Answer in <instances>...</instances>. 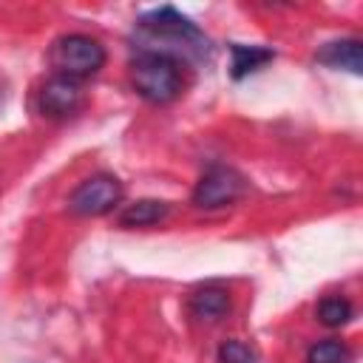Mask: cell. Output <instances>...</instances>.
Wrapping results in <instances>:
<instances>
[{"mask_svg": "<svg viewBox=\"0 0 363 363\" xmlns=\"http://www.w3.org/2000/svg\"><path fill=\"white\" fill-rule=\"evenodd\" d=\"M136 31L142 40L139 51L164 54V57H173L176 62H179V54L187 57L193 51H204V34L173 6H162V9L139 17Z\"/></svg>", "mask_w": 363, "mask_h": 363, "instance_id": "6da1fadb", "label": "cell"}, {"mask_svg": "<svg viewBox=\"0 0 363 363\" xmlns=\"http://www.w3.org/2000/svg\"><path fill=\"white\" fill-rule=\"evenodd\" d=\"M130 85L142 99L164 105L182 94V68L173 57L139 51L130 60Z\"/></svg>", "mask_w": 363, "mask_h": 363, "instance_id": "7a4b0ae2", "label": "cell"}, {"mask_svg": "<svg viewBox=\"0 0 363 363\" xmlns=\"http://www.w3.org/2000/svg\"><path fill=\"white\" fill-rule=\"evenodd\" d=\"M48 62H51L54 74L71 77L79 82L85 77H94L105 65V48L99 40H94L88 34H65L51 45Z\"/></svg>", "mask_w": 363, "mask_h": 363, "instance_id": "3957f363", "label": "cell"}, {"mask_svg": "<svg viewBox=\"0 0 363 363\" xmlns=\"http://www.w3.org/2000/svg\"><path fill=\"white\" fill-rule=\"evenodd\" d=\"M119 201H122L119 179L108 176V173H96L74 187V193L68 196V210L74 216H105Z\"/></svg>", "mask_w": 363, "mask_h": 363, "instance_id": "277c9868", "label": "cell"}, {"mask_svg": "<svg viewBox=\"0 0 363 363\" xmlns=\"http://www.w3.org/2000/svg\"><path fill=\"white\" fill-rule=\"evenodd\" d=\"M247 190V182L241 173H235L233 167L216 164L210 167L193 187V204L199 210H218L233 204L235 199H241Z\"/></svg>", "mask_w": 363, "mask_h": 363, "instance_id": "5b68a950", "label": "cell"}, {"mask_svg": "<svg viewBox=\"0 0 363 363\" xmlns=\"http://www.w3.org/2000/svg\"><path fill=\"white\" fill-rule=\"evenodd\" d=\"M82 105V85L71 77H48L40 88V111L51 119H65Z\"/></svg>", "mask_w": 363, "mask_h": 363, "instance_id": "8992f818", "label": "cell"}, {"mask_svg": "<svg viewBox=\"0 0 363 363\" xmlns=\"http://www.w3.org/2000/svg\"><path fill=\"white\" fill-rule=\"evenodd\" d=\"M190 315L196 320H207L216 323L230 312V292L221 286H201L190 295Z\"/></svg>", "mask_w": 363, "mask_h": 363, "instance_id": "52a82bcc", "label": "cell"}, {"mask_svg": "<svg viewBox=\"0 0 363 363\" xmlns=\"http://www.w3.org/2000/svg\"><path fill=\"white\" fill-rule=\"evenodd\" d=\"M318 60L329 68H343L349 74L363 71V48L360 40H332L318 51Z\"/></svg>", "mask_w": 363, "mask_h": 363, "instance_id": "ba28073f", "label": "cell"}, {"mask_svg": "<svg viewBox=\"0 0 363 363\" xmlns=\"http://www.w3.org/2000/svg\"><path fill=\"white\" fill-rule=\"evenodd\" d=\"M170 204L164 201H156V199H139L133 204H128L122 213H119V224L122 227H150V224H159L164 216H167Z\"/></svg>", "mask_w": 363, "mask_h": 363, "instance_id": "9c48e42d", "label": "cell"}, {"mask_svg": "<svg viewBox=\"0 0 363 363\" xmlns=\"http://www.w3.org/2000/svg\"><path fill=\"white\" fill-rule=\"evenodd\" d=\"M230 54H233V62H230L233 79H241V77L258 71L261 65H267L275 57L269 48H261V45H230Z\"/></svg>", "mask_w": 363, "mask_h": 363, "instance_id": "30bf717a", "label": "cell"}, {"mask_svg": "<svg viewBox=\"0 0 363 363\" xmlns=\"http://www.w3.org/2000/svg\"><path fill=\"white\" fill-rule=\"evenodd\" d=\"M352 315H354L352 303L346 298H340V295H329V298H323L318 303V320L323 326H332V329L335 326H343V323L352 320Z\"/></svg>", "mask_w": 363, "mask_h": 363, "instance_id": "8fae6325", "label": "cell"}, {"mask_svg": "<svg viewBox=\"0 0 363 363\" xmlns=\"http://www.w3.org/2000/svg\"><path fill=\"white\" fill-rule=\"evenodd\" d=\"M346 360H349L346 343L332 340V337L312 343L309 352H306V363H346Z\"/></svg>", "mask_w": 363, "mask_h": 363, "instance_id": "7c38bea8", "label": "cell"}, {"mask_svg": "<svg viewBox=\"0 0 363 363\" xmlns=\"http://www.w3.org/2000/svg\"><path fill=\"white\" fill-rule=\"evenodd\" d=\"M218 363H255V352L244 340H224L218 346Z\"/></svg>", "mask_w": 363, "mask_h": 363, "instance_id": "4fadbf2b", "label": "cell"}]
</instances>
